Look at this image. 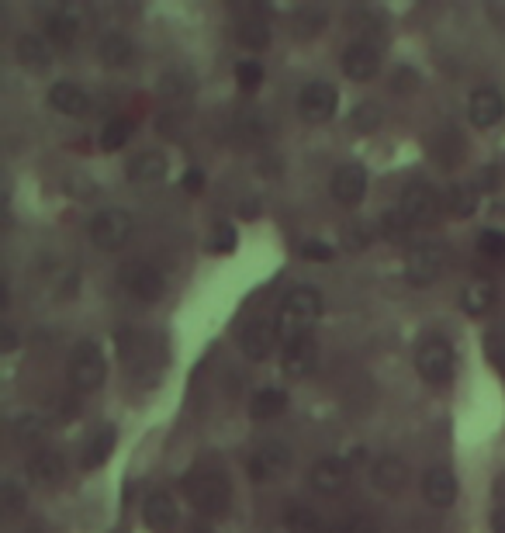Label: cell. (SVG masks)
<instances>
[{"label": "cell", "mask_w": 505, "mask_h": 533, "mask_svg": "<svg viewBox=\"0 0 505 533\" xmlns=\"http://www.w3.org/2000/svg\"><path fill=\"white\" fill-rule=\"evenodd\" d=\"M319 319H322V294L315 291V288H308V284L288 291L284 301H281V312H277V336H281V343L291 347V343L312 336Z\"/></svg>", "instance_id": "cell-1"}, {"label": "cell", "mask_w": 505, "mask_h": 533, "mask_svg": "<svg viewBox=\"0 0 505 533\" xmlns=\"http://www.w3.org/2000/svg\"><path fill=\"white\" fill-rule=\"evenodd\" d=\"M183 496L191 498V506L204 516H222L229 509V498H233V489H229V479L218 475V471H208V468H198L183 479Z\"/></svg>", "instance_id": "cell-2"}, {"label": "cell", "mask_w": 505, "mask_h": 533, "mask_svg": "<svg viewBox=\"0 0 505 533\" xmlns=\"http://www.w3.org/2000/svg\"><path fill=\"white\" fill-rule=\"evenodd\" d=\"M66 374H70L73 391H97V388L104 385V378H108V357H104V350L97 347L94 340L76 343L70 353Z\"/></svg>", "instance_id": "cell-3"}, {"label": "cell", "mask_w": 505, "mask_h": 533, "mask_svg": "<svg viewBox=\"0 0 505 533\" xmlns=\"http://www.w3.org/2000/svg\"><path fill=\"white\" fill-rule=\"evenodd\" d=\"M415 368L430 385H447L457 370V350L447 336H430L415 350Z\"/></svg>", "instance_id": "cell-4"}, {"label": "cell", "mask_w": 505, "mask_h": 533, "mask_svg": "<svg viewBox=\"0 0 505 533\" xmlns=\"http://www.w3.org/2000/svg\"><path fill=\"white\" fill-rule=\"evenodd\" d=\"M135 232V222L125 208H104L91 219V240L97 250H122Z\"/></svg>", "instance_id": "cell-5"}, {"label": "cell", "mask_w": 505, "mask_h": 533, "mask_svg": "<svg viewBox=\"0 0 505 533\" xmlns=\"http://www.w3.org/2000/svg\"><path fill=\"white\" fill-rule=\"evenodd\" d=\"M281 336H277V319L271 312H256L250 322H243L239 330V350L250 357V360H263L273 350Z\"/></svg>", "instance_id": "cell-6"}, {"label": "cell", "mask_w": 505, "mask_h": 533, "mask_svg": "<svg viewBox=\"0 0 505 533\" xmlns=\"http://www.w3.org/2000/svg\"><path fill=\"white\" fill-rule=\"evenodd\" d=\"M443 274V250L436 242H419L405 257V277L415 288H430L436 277Z\"/></svg>", "instance_id": "cell-7"}, {"label": "cell", "mask_w": 505, "mask_h": 533, "mask_svg": "<svg viewBox=\"0 0 505 533\" xmlns=\"http://www.w3.org/2000/svg\"><path fill=\"white\" fill-rule=\"evenodd\" d=\"M336 104H340V94H336L332 84H325V80H312V84H305V91L298 94V114L305 122H312V125L329 122Z\"/></svg>", "instance_id": "cell-8"}, {"label": "cell", "mask_w": 505, "mask_h": 533, "mask_svg": "<svg viewBox=\"0 0 505 533\" xmlns=\"http://www.w3.org/2000/svg\"><path fill=\"white\" fill-rule=\"evenodd\" d=\"M118 281H122V288H125L132 298H139V301H160L163 298V274L156 267L143 263V260L125 263V267L118 271Z\"/></svg>", "instance_id": "cell-9"}, {"label": "cell", "mask_w": 505, "mask_h": 533, "mask_svg": "<svg viewBox=\"0 0 505 533\" xmlns=\"http://www.w3.org/2000/svg\"><path fill=\"white\" fill-rule=\"evenodd\" d=\"M398 212L409 219V225H433L440 215V194L430 184H409Z\"/></svg>", "instance_id": "cell-10"}, {"label": "cell", "mask_w": 505, "mask_h": 533, "mask_svg": "<svg viewBox=\"0 0 505 533\" xmlns=\"http://www.w3.org/2000/svg\"><path fill=\"white\" fill-rule=\"evenodd\" d=\"M291 460H294V454H291L288 443H281V440L263 443V447H260V450L250 458V479L252 481L281 479V475L291 468Z\"/></svg>", "instance_id": "cell-11"}, {"label": "cell", "mask_w": 505, "mask_h": 533, "mask_svg": "<svg viewBox=\"0 0 505 533\" xmlns=\"http://www.w3.org/2000/svg\"><path fill=\"white\" fill-rule=\"evenodd\" d=\"M343 74L350 80H374L381 74V49L371 42V38H357V42H350L343 53Z\"/></svg>", "instance_id": "cell-12"}, {"label": "cell", "mask_w": 505, "mask_h": 533, "mask_svg": "<svg viewBox=\"0 0 505 533\" xmlns=\"http://www.w3.org/2000/svg\"><path fill=\"white\" fill-rule=\"evenodd\" d=\"M409 479H412L409 475V464L398 458V454H384L371 468V481H374V489H378L381 496H401L409 489Z\"/></svg>", "instance_id": "cell-13"}, {"label": "cell", "mask_w": 505, "mask_h": 533, "mask_svg": "<svg viewBox=\"0 0 505 533\" xmlns=\"http://www.w3.org/2000/svg\"><path fill=\"white\" fill-rule=\"evenodd\" d=\"M332 198L343 204V208H357L363 202V194H367V170L357 163H346L340 166L336 173H332Z\"/></svg>", "instance_id": "cell-14"}, {"label": "cell", "mask_w": 505, "mask_h": 533, "mask_svg": "<svg viewBox=\"0 0 505 533\" xmlns=\"http://www.w3.org/2000/svg\"><path fill=\"white\" fill-rule=\"evenodd\" d=\"M468 114L470 122L478 125V129H491V125H499L505 114V97L502 91H495V87H478V91L468 97Z\"/></svg>", "instance_id": "cell-15"}, {"label": "cell", "mask_w": 505, "mask_h": 533, "mask_svg": "<svg viewBox=\"0 0 505 533\" xmlns=\"http://www.w3.org/2000/svg\"><path fill=\"white\" fill-rule=\"evenodd\" d=\"M308 481H312V489H315V492L332 496V492H340L346 481H350V460L346 458L315 460V464H312V471H308Z\"/></svg>", "instance_id": "cell-16"}, {"label": "cell", "mask_w": 505, "mask_h": 533, "mask_svg": "<svg viewBox=\"0 0 505 533\" xmlns=\"http://www.w3.org/2000/svg\"><path fill=\"white\" fill-rule=\"evenodd\" d=\"M143 516H145V527H149V530L170 533L177 527V519H181V513H177V498L170 496V492H163V489H156V492L145 496Z\"/></svg>", "instance_id": "cell-17"}, {"label": "cell", "mask_w": 505, "mask_h": 533, "mask_svg": "<svg viewBox=\"0 0 505 533\" xmlns=\"http://www.w3.org/2000/svg\"><path fill=\"white\" fill-rule=\"evenodd\" d=\"M49 104H53L59 114H66V118H84V114H91V94L84 91V87H76L73 80H59L49 87Z\"/></svg>", "instance_id": "cell-18"}, {"label": "cell", "mask_w": 505, "mask_h": 533, "mask_svg": "<svg viewBox=\"0 0 505 533\" xmlns=\"http://www.w3.org/2000/svg\"><path fill=\"white\" fill-rule=\"evenodd\" d=\"M80 28H84V21H80V11L76 7H55L49 21H45V32H49V42H53L55 49H70L73 42L80 38Z\"/></svg>", "instance_id": "cell-19"}, {"label": "cell", "mask_w": 505, "mask_h": 533, "mask_svg": "<svg viewBox=\"0 0 505 533\" xmlns=\"http://www.w3.org/2000/svg\"><path fill=\"white\" fill-rule=\"evenodd\" d=\"M315 364H319V347H315V340H312V336H305V340H298V343L284 347V360H281V368H284V374L294 378V381L308 378V374L315 370Z\"/></svg>", "instance_id": "cell-20"}, {"label": "cell", "mask_w": 505, "mask_h": 533, "mask_svg": "<svg viewBox=\"0 0 505 533\" xmlns=\"http://www.w3.org/2000/svg\"><path fill=\"white\" fill-rule=\"evenodd\" d=\"M422 496L430 506L436 509H451L453 502H457V479H453L451 468H433V471H426V479H422Z\"/></svg>", "instance_id": "cell-21"}, {"label": "cell", "mask_w": 505, "mask_h": 533, "mask_svg": "<svg viewBox=\"0 0 505 533\" xmlns=\"http://www.w3.org/2000/svg\"><path fill=\"white\" fill-rule=\"evenodd\" d=\"M166 170H170V160L160 149H145L139 153L132 163H128V181L132 184H160L166 181Z\"/></svg>", "instance_id": "cell-22"}, {"label": "cell", "mask_w": 505, "mask_h": 533, "mask_svg": "<svg viewBox=\"0 0 505 533\" xmlns=\"http://www.w3.org/2000/svg\"><path fill=\"white\" fill-rule=\"evenodd\" d=\"M28 475L42 489H55V485H63V479H66V460H63V454H55V450H38L28 460Z\"/></svg>", "instance_id": "cell-23"}, {"label": "cell", "mask_w": 505, "mask_h": 533, "mask_svg": "<svg viewBox=\"0 0 505 533\" xmlns=\"http://www.w3.org/2000/svg\"><path fill=\"white\" fill-rule=\"evenodd\" d=\"M15 55H18V63L25 70L42 74V70H49V63H53V42L42 35H21L18 42H15Z\"/></svg>", "instance_id": "cell-24"}, {"label": "cell", "mask_w": 505, "mask_h": 533, "mask_svg": "<svg viewBox=\"0 0 505 533\" xmlns=\"http://www.w3.org/2000/svg\"><path fill=\"white\" fill-rule=\"evenodd\" d=\"M97 55H101L104 66L118 70V66H128V63H132L135 45H132V38H128L125 32H108V35H101V42H97Z\"/></svg>", "instance_id": "cell-25"}, {"label": "cell", "mask_w": 505, "mask_h": 533, "mask_svg": "<svg viewBox=\"0 0 505 533\" xmlns=\"http://www.w3.org/2000/svg\"><path fill=\"white\" fill-rule=\"evenodd\" d=\"M284 405H288V391L284 388H260L256 395L250 399V416L252 419H273V416H281L284 412Z\"/></svg>", "instance_id": "cell-26"}, {"label": "cell", "mask_w": 505, "mask_h": 533, "mask_svg": "<svg viewBox=\"0 0 505 533\" xmlns=\"http://www.w3.org/2000/svg\"><path fill=\"white\" fill-rule=\"evenodd\" d=\"M491 305H495V288H491V281H470L468 288L460 291V309L468 315H485L491 312Z\"/></svg>", "instance_id": "cell-27"}, {"label": "cell", "mask_w": 505, "mask_h": 533, "mask_svg": "<svg viewBox=\"0 0 505 533\" xmlns=\"http://www.w3.org/2000/svg\"><path fill=\"white\" fill-rule=\"evenodd\" d=\"M194 87H198V80H194L191 70H183V66H173V70H166L160 76V94L166 101H187L194 94Z\"/></svg>", "instance_id": "cell-28"}, {"label": "cell", "mask_w": 505, "mask_h": 533, "mask_svg": "<svg viewBox=\"0 0 505 533\" xmlns=\"http://www.w3.org/2000/svg\"><path fill=\"white\" fill-rule=\"evenodd\" d=\"M45 433H49V423H45V416H38V412H21V416H15V423H11V437H15V443H21V447L42 443L45 440Z\"/></svg>", "instance_id": "cell-29"}, {"label": "cell", "mask_w": 505, "mask_h": 533, "mask_svg": "<svg viewBox=\"0 0 505 533\" xmlns=\"http://www.w3.org/2000/svg\"><path fill=\"white\" fill-rule=\"evenodd\" d=\"M111 450H114V429H101V433H94L91 443L84 447L80 464H84L87 471H94V468H101V464L111 458Z\"/></svg>", "instance_id": "cell-30"}, {"label": "cell", "mask_w": 505, "mask_h": 533, "mask_svg": "<svg viewBox=\"0 0 505 533\" xmlns=\"http://www.w3.org/2000/svg\"><path fill=\"white\" fill-rule=\"evenodd\" d=\"M447 208L457 219H470L478 212V187L474 184H453L447 191Z\"/></svg>", "instance_id": "cell-31"}, {"label": "cell", "mask_w": 505, "mask_h": 533, "mask_svg": "<svg viewBox=\"0 0 505 533\" xmlns=\"http://www.w3.org/2000/svg\"><path fill=\"white\" fill-rule=\"evenodd\" d=\"M284 527L291 533H329L322 516L315 513V509H308V506H291L288 516H284Z\"/></svg>", "instance_id": "cell-32"}, {"label": "cell", "mask_w": 505, "mask_h": 533, "mask_svg": "<svg viewBox=\"0 0 505 533\" xmlns=\"http://www.w3.org/2000/svg\"><path fill=\"white\" fill-rule=\"evenodd\" d=\"M346 253H363L371 242H374V225L371 222H346L343 232H340Z\"/></svg>", "instance_id": "cell-33"}, {"label": "cell", "mask_w": 505, "mask_h": 533, "mask_svg": "<svg viewBox=\"0 0 505 533\" xmlns=\"http://www.w3.org/2000/svg\"><path fill=\"white\" fill-rule=\"evenodd\" d=\"M135 135V122L132 118H111L108 125H104V132H101V146L108 149V153H114V149H122Z\"/></svg>", "instance_id": "cell-34"}, {"label": "cell", "mask_w": 505, "mask_h": 533, "mask_svg": "<svg viewBox=\"0 0 505 533\" xmlns=\"http://www.w3.org/2000/svg\"><path fill=\"white\" fill-rule=\"evenodd\" d=\"M325 25H329L325 11L305 7V11H298V15H294V35H298V38H315L325 28Z\"/></svg>", "instance_id": "cell-35"}, {"label": "cell", "mask_w": 505, "mask_h": 533, "mask_svg": "<svg viewBox=\"0 0 505 533\" xmlns=\"http://www.w3.org/2000/svg\"><path fill=\"white\" fill-rule=\"evenodd\" d=\"M239 42L246 45V49H267L271 45V28L263 25V21H243L239 25Z\"/></svg>", "instance_id": "cell-36"}, {"label": "cell", "mask_w": 505, "mask_h": 533, "mask_svg": "<svg viewBox=\"0 0 505 533\" xmlns=\"http://www.w3.org/2000/svg\"><path fill=\"white\" fill-rule=\"evenodd\" d=\"M378 222H381L378 232L384 236V240H391V242H401L405 236H409V229H412V225H409V219H405L398 208H395V212H384Z\"/></svg>", "instance_id": "cell-37"}, {"label": "cell", "mask_w": 505, "mask_h": 533, "mask_svg": "<svg viewBox=\"0 0 505 533\" xmlns=\"http://www.w3.org/2000/svg\"><path fill=\"white\" fill-rule=\"evenodd\" d=\"M378 125H381V108L374 104V101H363V104H357L353 114H350V129L374 132Z\"/></svg>", "instance_id": "cell-38"}, {"label": "cell", "mask_w": 505, "mask_h": 533, "mask_svg": "<svg viewBox=\"0 0 505 533\" xmlns=\"http://www.w3.org/2000/svg\"><path fill=\"white\" fill-rule=\"evenodd\" d=\"M235 80H239L243 91H256V87L263 84V66H260L256 59H243V63L235 66Z\"/></svg>", "instance_id": "cell-39"}, {"label": "cell", "mask_w": 505, "mask_h": 533, "mask_svg": "<svg viewBox=\"0 0 505 533\" xmlns=\"http://www.w3.org/2000/svg\"><path fill=\"white\" fill-rule=\"evenodd\" d=\"M478 250L491 260H505V232H499V229H485V232L478 236Z\"/></svg>", "instance_id": "cell-40"}, {"label": "cell", "mask_w": 505, "mask_h": 533, "mask_svg": "<svg viewBox=\"0 0 505 533\" xmlns=\"http://www.w3.org/2000/svg\"><path fill=\"white\" fill-rule=\"evenodd\" d=\"M0 498H4V513H21L25 509V489H21L18 481H4V489H0Z\"/></svg>", "instance_id": "cell-41"}, {"label": "cell", "mask_w": 505, "mask_h": 533, "mask_svg": "<svg viewBox=\"0 0 505 533\" xmlns=\"http://www.w3.org/2000/svg\"><path fill=\"white\" fill-rule=\"evenodd\" d=\"M391 87H395V94H412L419 91V74L415 70H395V76H391Z\"/></svg>", "instance_id": "cell-42"}, {"label": "cell", "mask_w": 505, "mask_h": 533, "mask_svg": "<svg viewBox=\"0 0 505 533\" xmlns=\"http://www.w3.org/2000/svg\"><path fill=\"white\" fill-rule=\"evenodd\" d=\"M302 257L325 263V260H332V246H325V242H319V240H308V242H302Z\"/></svg>", "instance_id": "cell-43"}, {"label": "cell", "mask_w": 505, "mask_h": 533, "mask_svg": "<svg viewBox=\"0 0 505 533\" xmlns=\"http://www.w3.org/2000/svg\"><path fill=\"white\" fill-rule=\"evenodd\" d=\"M212 250L215 253H233L235 250V229L233 225H222L215 232V240H212Z\"/></svg>", "instance_id": "cell-44"}, {"label": "cell", "mask_w": 505, "mask_h": 533, "mask_svg": "<svg viewBox=\"0 0 505 533\" xmlns=\"http://www.w3.org/2000/svg\"><path fill=\"white\" fill-rule=\"evenodd\" d=\"M201 187H204V173L201 170H187L183 173V191L187 194H201Z\"/></svg>", "instance_id": "cell-45"}, {"label": "cell", "mask_w": 505, "mask_h": 533, "mask_svg": "<svg viewBox=\"0 0 505 533\" xmlns=\"http://www.w3.org/2000/svg\"><path fill=\"white\" fill-rule=\"evenodd\" d=\"M491 530H495V533H505V506H499V509L491 513Z\"/></svg>", "instance_id": "cell-46"}, {"label": "cell", "mask_w": 505, "mask_h": 533, "mask_svg": "<svg viewBox=\"0 0 505 533\" xmlns=\"http://www.w3.org/2000/svg\"><path fill=\"white\" fill-rule=\"evenodd\" d=\"M15 347H18V336H15V330L7 326V330H4V353H11Z\"/></svg>", "instance_id": "cell-47"}, {"label": "cell", "mask_w": 505, "mask_h": 533, "mask_svg": "<svg viewBox=\"0 0 505 533\" xmlns=\"http://www.w3.org/2000/svg\"><path fill=\"white\" fill-rule=\"evenodd\" d=\"M346 530L350 533H374V527H371V523H350Z\"/></svg>", "instance_id": "cell-48"}, {"label": "cell", "mask_w": 505, "mask_h": 533, "mask_svg": "<svg viewBox=\"0 0 505 533\" xmlns=\"http://www.w3.org/2000/svg\"><path fill=\"white\" fill-rule=\"evenodd\" d=\"M329 533H350V530H346V527H336V530H329Z\"/></svg>", "instance_id": "cell-49"}]
</instances>
